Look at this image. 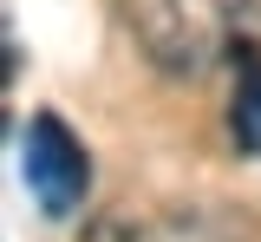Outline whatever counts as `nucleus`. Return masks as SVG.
Segmentation results:
<instances>
[{
    "label": "nucleus",
    "instance_id": "obj_2",
    "mask_svg": "<svg viewBox=\"0 0 261 242\" xmlns=\"http://www.w3.org/2000/svg\"><path fill=\"white\" fill-rule=\"evenodd\" d=\"M20 171H27V190L46 216H72L92 190V157L59 111H33L27 144H20Z\"/></svg>",
    "mask_w": 261,
    "mask_h": 242
},
{
    "label": "nucleus",
    "instance_id": "obj_4",
    "mask_svg": "<svg viewBox=\"0 0 261 242\" xmlns=\"http://www.w3.org/2000/svg\"><path fill=\"white\" fill-rule=\"evenodd\" d=\"M248 27H255V46H261V0H248Z\"/></svg>",
    "mask_w": 261,
    "mask_h": 242
},
{
    "label": "nucleus",
    "instance_id": "obj_3",
    "mask_svg": "<svg viewBox=\"0 0 261 242\" xmlns=\"http://www.w3.org/2000/svg\"><path fill=\"white\" fill-rule=\"evenodd\" d=\"M228 138L242 157H261V46L235 39V99H228Z\"/></svg>",
    "mask_w": 261,
    "mask_h": 242
},
{
    "label": "nucleus",
    "instance_id": "obj_1",
    "mask_svg": "<svg viewBox=\"0 0 261 242\" xmlns=\"http://www.w3.org/2000/svg\"><path fill=\"white\" fill-rule=\"evenodd\" d=\"M124 20L157 72L196 79L228 53L235 20H248V0H124Z\"/></svg>",
    "mask_w": 261,
    "mask_h": 242
}]
</instances>
